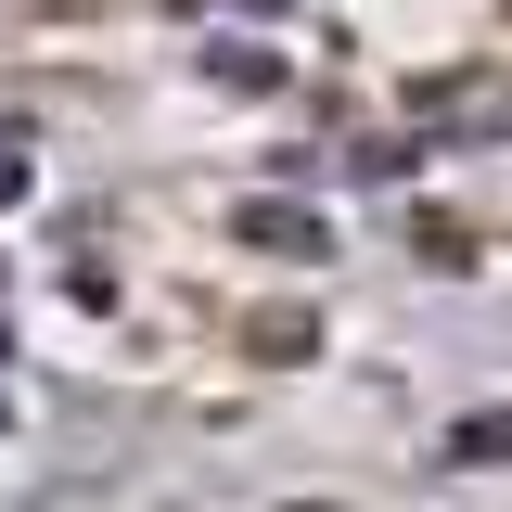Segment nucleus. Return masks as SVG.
Returning a JSON list of instances; mask_svg holds the SVG:
<instances>
[{
	"label": "nucleus",
	"mask_w": 512,
	"mask_h": 512,
	"mask_svg": "<svg viewBox=\"0 0 512 512\" xmlns=\"http://www.w3.org/2000/svg\"><path fill=\"white\" fill-rule=\"evenodd\" d=\"M13 192H26V154H0V205H13Z\"/></svg>",
	"instance_id": "2"
},
{
	"label": "nucleus",
	"mask_w": 512,
	"mask_h": 512,
	"mask_svg": "<svg viewBox=\"0 0 512 512\" xmlns=\"http://www.w3.org/2000/svg\"><path fill=\"white\" fill-rule=\"evenodd\" d=\"M231 231H244V244H269V256H320V218H308V205H244Z\"/></svg>",
	"instance_id": "1"
}]
</instances>
